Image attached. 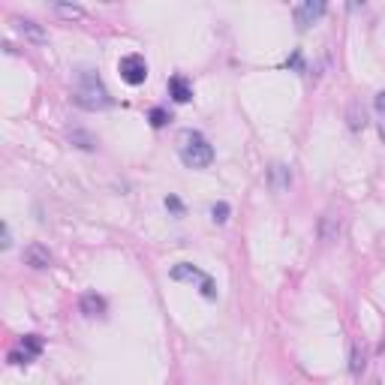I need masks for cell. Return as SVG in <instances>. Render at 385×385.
Here are the masks:
<instances>
[{
    "label": "cell",
    "mask_w": 385,
    "mask_h": 385,
    "mask_svg": "<svg viewBox=\"0 0 385 385\" xmlns=\"http://www.w3.org/2000/svg\"><path fill=\"white\" fill-rule=\"evenodd\" d=\"M72 102L79 109L99 112V109L112 106V97H109L106 85H102V79L94 70H79V75H75V87H72Z\"/></svg>",
    "instance_id": "6da1fadb"
},
{
    "label": "cell",
    "mask_w": 385,
    "mask_h": 385,
    "mask_svg": "<svg viewBox=\"0 0 385 385\" xmlns=\"http://www.w3.org/2000/svg\"><path fill=\"white\" fill-rule=\"evenodd\" d=\"M178 153H181V163L190 169H208L214 163V148L199 130H184L178 136Z\"/></svg>",
    "instance_id": "7a4b0ae2"
},
{
    "label": "cell",
    "mask_w": 385,
    "mask_h": 385,
    "mask_svg": "<svg viewBox=\"0 0 385 385\" xmlns=\"http://www.w3.org/2000/svg\"><path fill=\"white\" fill-rule=\"evenodd\" d=\"M169 277L172 280H181V283H199L202 286V295L205 298H217V286H214V280L205 274V271H199L196 265H190V262H178L172 271H169Z\"/></svg>",
    "instance_id": "3957f363"
},
{
    "label": "cell",
    "mask_w": 385,
    "mask_h": 385,
    "mask_svg": "<svg viewBox=\"0 0 385 385\" xmlns=\"http://www.w3.org/2000/svg\"><path fill=\"white\" fill-rule=\"evenodd\" d=\"M43 337L40 335H24L21 337V343H18V349H12L9 352V362L12 364H31V362H36V358L43 355Z\"/></svg>",
    "instance_id": "277c9868"
},
{
    "label": "cell",
    "mask_w": 385,
    "mask_h": 385,
    "mask_svg": "<svg viewBox=\"0 0 385 385\" xmlns=\"http://www.w3.org/2000/svg\"><path fill=\"white\" fill-rule=\"evenodd\" d=\"M118 72H121V79L126 85H142L148 79V63H145L142 55H126L118 63Z\"/></svg>",
    "instance_id": "5b68a950"
},
{
    "label": "cell",
    "mask_w": 385,
    "mask_h": 385,
    "mask_svg": "<svg viewBox=\"0 0 385 385\" xmlns=\"http://www.w3.org/2000/svg\"><path fill=\"white\" fill-rule=\"evenodd\" d=\"M322 16H325L322 0H304V4L295 6V24H298V31H307L313 21H319Z\"/></svg>",
    "instance_id": "8992f818"
},
{
    "label": "cell",
    "mask_w": 385,
    "mask_h": 385,
    "mask_svg": "<svg viewBox=\"0 0 385 385\" xmlns=\"http://www.w3.org/2000/svg\"><path fill=\"white\" fill-rule=\"evenodd\" d=\"M79 307H82L85 316H102V313H106V298H102V295H97V292H85L82 301H79Z\"/></svg>",
    "instance_id": "52a82bcc"
},
{
    "label": "cell",
    "mask_w": 385,
    "mask_h": 385,
    "mask_svg": "<svg viewBox=\"0 0 385 385\" xmlns=\"http://www.w3.org/2000/svg\"><path fill=\"white\" fill-rule=\"evenodd\" d=\"M24 262L31 268H48L51 265V253L43 247V244H31L28 250H24Z\"/></svg>",
    "instance_id": "ba28073f"
},
{
    "label": "cell",
    "mask_w": 385,
    "mask_h": 385,
    "mask_svg": "<svg viewBox=\"0 0 385 385\" xmlns=\"http://www.w3.org/2000/svg\"><path fill=\"white\" fill-rule=\"evenodd\" d=\"M169 94H172L175 102H190L192 99V87H190V82L184 79V75H172L169 79Z\"/></svg>",
    "instance_id": "9c48e42d"
},
{
    "label": "cell",
    "mask_w": 385,
    "mask_h": 385,
    "mask_svg": "<svg viewBox=\"0 0 385 385\" xmlns=\"http://www.w3.org/2000/svg\"><path fill=\"white\" fill-rule=\"evenodd\" d=\"M16 28L28 36V40H33V43H45L48 36H45V31L40 28L36 21H31V18H16Z\"/></svg>",
    "instance_id": "30bf717a"
},
{
    "label": "cell",
    "mask_w": 385,
    "mask_h": 385,
    "mask_svg": "<svg viewBox=\"0 0 385 385\" xmlns=\"http://www.w3.org/2000/svg\"><path fill=\"white\" fill-rule=\"evenodd\" d=\"M289 184H292V175H289V169H286V166H283V163L271 166V187H274L277 192H283Z\"/></svg>",
    "instance_id": "8fae6325"
},
{
    "label": "cell",
    "mask_w": 385,
    "mask_h": 385,
    "mask_svg": "<svg viewBox=\"0 0 385 385\" xmlns=\"http://www.w3.org/2000/svg\"><path fill=\"white\" fill-rule=\"evenodd\" d=\"M70 139H72V145H79V148H85V151H94V148H97V139L87 136V133H82V130H72Z\"/></svg>",
    "instance_id": "7c38bea8"
},
{
    "label": "cell",
    "mask_w": 385,
    "mask_h": 385,
    "mask_svg": "<svg viewBox=\"0 0 385 385\" xmlns=\"http://www.w3.org/2000/svg\"><path fill=\"white\" fill-rule=\"evenodd\" d=\"M352 362H349V367H352V374H358V370L364 367V352H362V346H358V340H352Z\"/></svg>",
    "instance_id": "4fadbf2b"
},
{
    "label": "cell",
    "mask_w": 385,
    "mask_h": 385,
    "mask_svg": "<svg viewBox=\"0 0 385 385\" xmlns=\"http://www.w3.org/2000/svg\"><path fill=\"white\" fill-rule=\"evenodd\" d=\"M331 223H335V214H325V220H322V241H337L340 229H335Z\"/></svg>",
    "instance_id": "5bb4252c"
},
{
    "label": "cell",
    "mask_w": 385,
    "mask_h": 385,
    "mask_svg": "<svg viewBox=\"0 0 385 385\" xmlns=\"http://www.w3.org/2000/svg\"><path fill=\"white\" fill-rule=\"evenodd\" d=\"M169 121H172V114L166 112V109H153L151 112V126H157V130H160V126H166Z\"/></svg>",
    "instance_id": "9a60e30c"
},
{
    "label": "cell",
    "mask_w": 385,
    "mask_h": 385,
    "mask_svg": "<svg viewBox=\"0 0 385 385\" xmlns=\"http://www.w3.org/2000/svg\"><path fill=\"white\" fill-rule=\"evenodd\" d=\"M55 12H58V16H63V18H82L85 16V9L82 6H55Z\"/></svg>",
    "instance_id": "2e32d148"
},
{
    "label": "cell",
    "mask_w": 385,
    "mask_h": 385,
    "mask_svg": "<svg viewBox=\"0 0 385 385\" xmlns=\"http://www.w3.org/2000/svg\"><path fill=\"white\" fill-rule=\"evenodd\" d=\"M211 217H214V223H226L229 220V205L226 202H217L214 208H211Z\"/></svg>",
    "instance_id": "e0dca14e"
},
{
    "label": "cell",
    "mask_w": 385,
    "mask_h": 385,
    "mask_svg": "<svg viewBox=\"0 0 385 385\" xmlns=\"http://www.w3.org/2000/svg\"><path fill=\"white\" fill-rule=\"evenodd\" d=\"M166 208H169V211H175V214H181V211H184V205L178 202L175 196H169V199H166Z\"/></svg>",
    "instance_id": "ac0fdd59"
},
{
    "label": "cell",
    "mask_w": 385,
    "mask_h": 385,
    "mask_svg": "<svg viewBox=\"0 0 385 385\" xmlns=\"http://www.w3.org/2000/svg\"><path fill=\"white\" fill-rule=\"evenodd\" d=\"M9 244H12V235H9V226L4 223V235H0V247L9 250Z\"/></svg>",
    "instance_id": "d6986e66"
},
{
    "label": "cell",
    "mask_w": 385,
    "mask_h": 385,
    "mask_svg": "<svg viewBox=\"0 0 385 385\" xmlns=\"http://www.w3.org/2000/svg\"><path fill=\"white\" fill-rule=\"evenodd\" d=\"M376 112L385 118V91H379V94H376Z\"/></svg>",
    "instance_id": "ffe728a7"
},
{
    "label": "cell",
    "mask_w": 385,
    "mask_h": 385,
    "mask_svg": "<svg viewBox=\"0 0 385 385\" xmlns=\"http://www.w3.org/2000/svg\"><path fill=\"white\" fill-rule=\"evenodd\" d=\"M379 133H382V139H385V118H382V124H379Z\"/></svg>",
    "instance_id": "44dd1931"
},
{
    "label": "cell",
    "mask_w": 385,
    "mask_h": 385,
    "mask_svg": "<svg viewBox=\"0 0 385 385\" xmlns=\"http://www.w3.org/2000/svg\"><path fill=\"white\" fill-rule=\"evenodd\" d=\"M370 385H382V382H379V379H374V382H370Z\"/></svg>",
    "instance_id": "7402d4cb"
}]
</instances>
